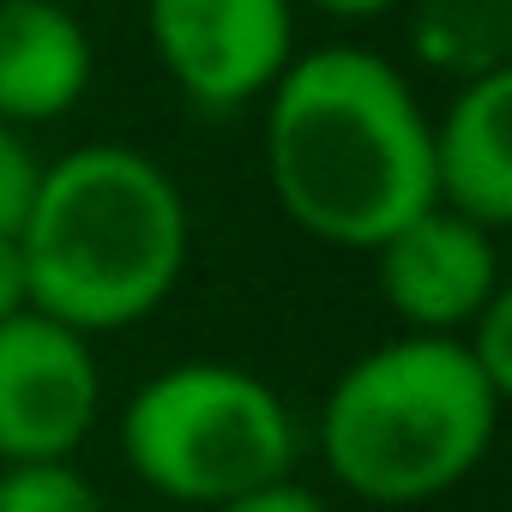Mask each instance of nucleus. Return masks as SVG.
<instances>
[{
	"mask_svg": "<svg viewBox=\"0 0 512 512\" xmlns=\"http://www.w3.org/2000/svg\"><path fill=\"white\" fill-rule=\"evenodd\" d=\"M266 175L296 229L374 253L434 205L428 115L410 79L356 43L296 55L266 91Z\"/></svg>",
	"mask_w": 512,
	"mask_h": 512,
	"instance_id": "obj_1",
	"label": "nucleus"
},
{
	"mask_svg": "<svg viewBox=\"0 0 512 512\" xmlns=\"http://www.w3.org/2000/svg\"><path fill=\"white\" fill-rule=\"evenodd\" d=\"M187 199L133 145H79L43 163L19 247L31 308L79 338L157 314L187 272Z\"/></svg>",
	"mask_w": 512,
	"mask_h": 512,
	"instance_id": "obj_2",
	"label": "nucleus"
},
{
	"mask_svg": "<svg viewBox=\"0 0 512 512\" xmlns=\"http://www.w3.org/2000/svg\"><path fill=\"white\" fill-rule=\"evenodd\" d=\"M500 404L506 398L458 338L404 332L332 380L320 452L350 494L374 506H416L458 488L488 458Z\"/></svg>",
	"mask_w": 512,
	"mask_h": 512,
	"instance_id": "obj_3",
	"label": "nucleus"
},
{
	"mask_svg": "<svg viewBox=\"0 0 512 512\" xmlns=\"http://www.w3.org/2000/svg\"><path fill=\"white\" fill-rule=\"evenodd\" d=\"M296 446L290 404L235 362H175L151 374L121 416L133 476L181 506H223L247 488L284 482Z\"/></svg>",
	"mask_w": 512,
	"mask_h": 512,
	"instance_id": "obj_4",
	"label": "nucleus"
},
{
	"mask_svg": "<svg viewBox=\"0 0 512 512\" xmlns=\"http://www.w3.org/2000/svg\"><path fill=\"white\" fill-rule=\"evenodd\" d=\"M145 31L175 91L211 115L260 103L296 61L290 0H145Z\"/></svg>",
	"mask_w": 512,
	"mask_h": 512,
	"instance_id": "obj_5",
	"label": "nucleus"
},
{
	"mask_svg": "<svg viewBox=\"0 0 512 512\" xmlns=\"http://www.w3.org/2000/svg\"><path fill=\"white\" fill-rule=\"evenodd\" d=\"M103 416L91 338L25 308L0 320V464L73 458Z\"/></svg>",
	"mask_w": 512,
	"mask_h": 512,
	"instance_id": "obj_6",
	"label": "nucleus"
},
{
	"mask_svg": "<svg viewBox=\"0 0 512 512\" xmlns=\"http://www.w3.org/2000/svg\"><path fill=\"white\" fill-rule=\"evenodd\" d=\"M374 260H380L386 308L410 332H428V338H458L494 302V290H506L494 229H482L446 205H428L410 223H398L374 247Z\"/></svg>",
	"mask_w": 512,
	"mask_h": 512,
	"instance_id": "obj_7",
	"label": "nucleus"
},
{
	"mask_svg": "<svg viewBox=\"0 0 512 512\" xmlns=\"http://www.w3.org/2000/svg\"><path fill=\"white\" fill-rule=\"evenodd\" d=\"M428 181L434 205L506 229L512 223V67L458 85L440 121H428Z\"/></svg>",
	"mask_w": 512,
	"mask_h": 512,
	"instance_id": "obj_8",
	"label": "nucleus"
},
{
	"mask_svg": "<svg viewBox=\"0 0 512 512\" xmlns=\"http://www.w3.org/2000/svg\"><path fill=\"white\" fill-rule=\"evenodd\" d=\"M91 85V37L55 0H0V121H61Z\"/></svg>",
	"mask_w": 512,
	"mask_h": 512,
	"instance_id": "obj_9",
	"label": "nucleus"
},
{
	"mask_svg": "<svg viewBox=\"0 0 512 512\" xmlns=\"http://www.w3.org/2000/svg\"><path fill=\"white\" fill-rule=\"evenodd\" d=\"M410 55L458 85L512 67V0H410Z\"/></svg>",
	"mask_w": 512,
	"mask_h": 512,
	"instance_id": "obj_10",
	"label": "nucleus"
},
{
	"mask_svg": "<svg viewBox=\"0 0 512 512\" xmlns=\"http://www.w3.org/2000/svg\"><path fill=\"white\" fill-rule=\"evenodd\" d=\"M0 512H103V500L67 458H31L0 470Z\"/></svg>",
	"mask_w": 512,
	"mask_h": 512,
	"instance_id": "obj_11",
	"label": "nucleus"
},
{
	"mask_svg": "<svg viewBox=\"0 0 512 512\" xmlns=\"http://www.w3.org/2000/svg\"><path fill=\"white\" fill-rule=\"evenodd\" d=\"M458 344L470 350V362L482 368V380L506 398L512 392V290H494V302L458 332Z\"/></svg>",
	"mask_w": 512,
	"mask_h": 512,
	"instance_id": "obj_12",
	"label": "nucleus"
},
{
	"mask_svg": "<svg viewBox=\"0 0 512 512\" xmlns=\"http://www.w3.org/2000/svg\"><path fill=\"white\" fill-rule=\"evenodd\" d=\"M37 181H43V163L25 139V127H7L0 121V235H19L25 229V211L37 199Z\"/></svg>",
	"mask_w": 512,
	"mask_h": 512,
	"instance_id": "obj_13",
	"label": "nucleus"
},
{
	"mask_svg": "<svg viewBox=\"0 0 512 512\" xmlns=\"http://www.w3.org/2000/svg\"><path fill=\"white\" fill-rule=\"evenodd\" d=\"M217 512H326V500L314 488H302L296 476H284V482H266V488H247V494L223 500Z\"/></svg>",
	"mask_w": 512,
	"mask_h": 512,
	"instance_id": "obj_14",
	"label": "nucleus"
},
{
	"mask_svg": "<svg viewBox=\"0 0 512 512\" xmlns=\"http://www.w3.org/2000/svg\"><path fill=\"white\" fill-rule=\"evenodd\" d=\"M31 308V278H25V247L19 235H0V320Z\"/></svg>",
	"mask_w": 512,
	"mask_h": 512,
	"instance_id": "obj_15",
	"label": "nucleus"
},
{
	"mask_svg": "<svg viewBox=\"0 0 512 512\" xmlns=\"http://www.w3.org/2000/svg\"><path fill=\"white\" fill-rule=\"evenodd\" d=\"M308 7H320V13H332V19H380V13L404 7V0H308Z\"/></svg>",
	"mask_w": 512,
	"mask_h": 512,
	"instance_id": "obj_16",
	"label": "nucleus"
},
{
	"mask_svg": "<svg viewBox=\"0 0 512 512\" xmlns=\"http://www.w3.org/2000/svg\"><path fill=\"white\" fill-rule=\"evenodd\" d=\"M55 7H67V0H55Z\"/></svg>",
	"mask_w": 512,
	"mask_h": 512,
	"instance_id": "obj_17",
	"label": "nucleus"
}]
</instances>
